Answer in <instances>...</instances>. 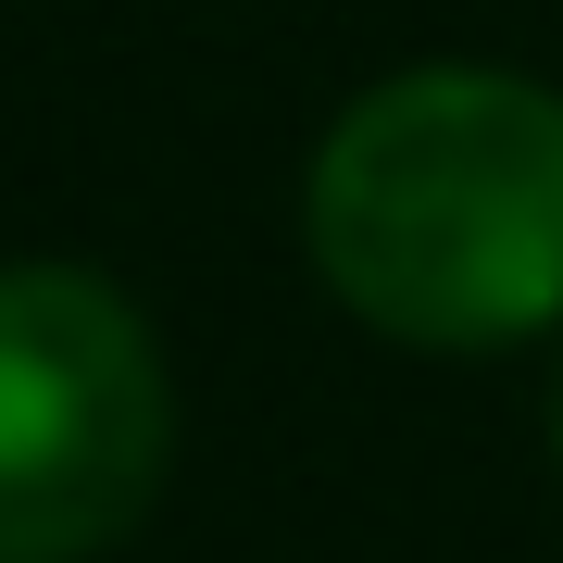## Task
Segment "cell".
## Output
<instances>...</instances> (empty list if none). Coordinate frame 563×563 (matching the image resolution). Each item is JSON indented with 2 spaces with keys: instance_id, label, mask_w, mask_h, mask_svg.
Here are the masks:
<instances>
[{
  "instance_id": "cell-3",
  "label": "cell",
  "mask_w": 563,
  "mask_h": 563,
  "mask_svg": "<svg viewBox=\"0 0 563 563\" xmlns=\"http://www.w3.org/2000/svg\"><path fill=\"white\" fill-rule=\"evenodd\" d=\"M551 463H563V363H551Z\"/></svg>"
},
{
  "instance_id": "cell-1",
  "label": "cell",
  "mask_w": 563,
  "mask_h": 563,
  "mask_svg": "<svg viewBox=\"0 0 563 563\" xmlns=\"http://www.w3.org/2000/svg\"><path fill=\"white\" fill-rule=\"evenodd\" d=\"M301 239L401 351H514L563 325V101L501 63H413L325 125Z\"/></svg>"
},
{
  "instance_id": "cell-2",
  "label": "cell",
  "mask_w": 563,
  "mask_h": 563,
  "mask_svg": "<svg viewBox=\"0 0 563 563\" xmlns=\"http://www.w3.org/2000/svg\"><path fill=\"white\" fill-rule=\"evenodd\" d=\"M176 463V376L88 263H0V563H101Z\"/></svg>"
}]
</instances>
